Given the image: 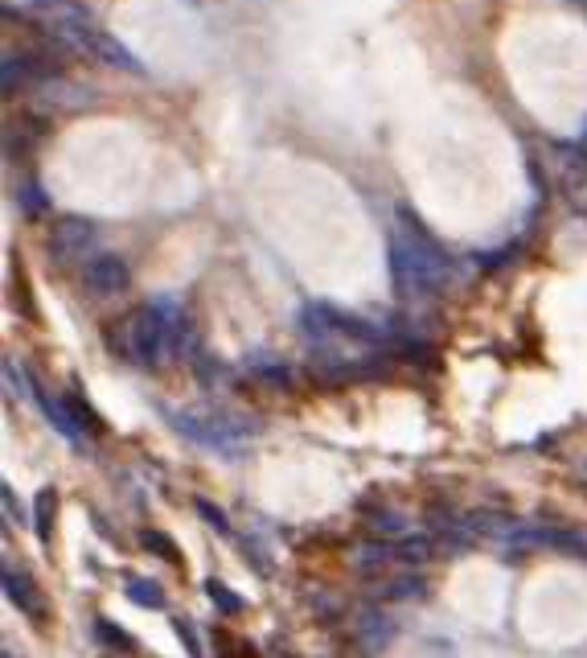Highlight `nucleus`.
<instances>
[{"label":"nucleus","mask_w":587,"mask_h":658,"mask_svg":"<svg viewBox=\"0 0 587 658\" xmlns=\"http://www.w3.org/2000/svg\"><path fill=\"white\" fill-rule=\"evenodd\" d=\"M390 276L407 301H428L448 284V251L407 206L399 210L390 234Z\"/></svg>","instance_id":"f257e3e1"},{"label":"nucleus","mask_w":587,"mask_h":658,"mask_svg":"<svg viewBox=\"0 0 587 658\" xmlns=\"http://www.w3.org/2000/svg\"><path fill=\"white\" fill-rule=\"evenodd\" d=\"M172 428L186 440H193V445H201V449H210V453L218 457H239L247 440H255L259 432H263V425H259L255 416L210 408V404L172 411Z\"/></svg>","instance_id":"f03ea898"},{"label":"nucleus","mask_w":587,"mask_h":658,"mask_svg":"<svg viewBox=\"0 0 587 658\" xmlns=\"http://www.w3.org/2000/svg\"><path fill=\"white\" fill-rule=\"evenodd\" d=\"M551 181L575 215H587V148L579 140L551 148Z\"/></svg>","instance_id":"7ed1b4c3"},{"label":"nucleus","mask_w":587,"mask_h":658,"mask_svg":"<svg viewBox=\"0 0 587 658\" xmlns=\"http://www.w3.org/2000/svg\"><path fill=\"white\" fill-rule=\"evenodd\" d=\"M95 243H99V227L91 219H83V215H66V219H57L50 227V255L62 268H78V263L95 260L91 255Z\"/></svg>","instance_id":"20e7f679"},{"label":"nucleus","mask_w":587,"mask_h":658,"mask_svg":"<svg viewBox=\"0 0 587 658\" xmlns=\"http://www.w3.org/2000/svg\"><path fill=\"white\" fill-rule=\"evenodd\" d=\"M132 284V272L128 263L112 255V251H99L95 260L83 263V289L91 296H99V301H112V296H124Z\"/></svg>","instance_id":"39448f33"},{"label":"nucleus","mask_w":587,"mask_h":658,"mask_svg":"<svg viewBox=\"0 0 587 658\" xmlns=\"http://www.w3.org/2000/svg\"><path fill=\"white\" fill-rule=\"evenodd\" d=\"M86 54L95 62H103V66H112V71H128V74H144V66L136 59H132V50L119 38H112V33H95L91 38V45H86Z\"/></svg>","instance_id":"423d86ee"},{"label":"nucleus","mask_w":587,"mask_h":658,"mask_svg":"<svg viewBox=\"0 0 587 658\" xmlns=\"http://www.w3.org/2000/svg\"><path fill=\"white\" fill-rule=\"evenodd\" d=\"M4 597L13 600L21 614H29V617H42V609H45V600H42V593H38V585L29 581V576H21V572H4Z\"/></svg>","instance_id":"0eeeda50"},{"label":"nucleus","mask_w":587,"mask_h":658,"mask_svg":"<svg viewBox=\"0 0 587 658\" xmlns=\"http://www.w3.org/2000/svg\"><path fill=\"white\" fill-rule=\"evenodd\" d=\"M358 643L361 650H387L395 643V622L387 614H361L358 617Z\"/></svg>","instance_id":"6e6552de"},{"label":"nucleus","mask_w":587,"mask_h":658,"mask_svg":"<svg viewBox=\"0 0 587 658\" xmlns=\"http://www.w3.org/2000/svg\"><path fill=\"white\" fill-rule=\"evenodd\" d=\"M54 514H57V490L45 485V490H38V498H33V531H38L42 543H50V535H54Z\"/></svg>","instance_id":"1a4fd4ad"},{"label":"nucleus","mask_w":587,"mask_h":658,"mask_svg":"<svg viewBox=\"0 0 587 658\" xmlns=\"http://www.w3.org/2000/svg\"><path fill=\"white\" fill-rule=\"evenodd\" d=\"M17 206H21V215H29V219H42L45 210H50V190L38 186V181H21L17 186Z\"/></svg>","instance_id":"9d476101"},{"label":"nucleus","mask_w":587,"mask_h":658,"mask_svg":"<svg viewBox=\"0 0 587 658\" xmlns=\"http://www.w3.org/2000/svg\"><path fill=\"white\" fill-rule=\"evenodd\" d=\"M206 597L214 600V605H218V609H222L227 617H239V614L247 609V600L239 597V593H230V588L222 585V581H214V576L206 581Z\"/></svg>","instance_id":"9b49d317"},{"label":"nucleus","mask_w":587,"mask_h":658,"mask_svg":"<svg viewBox=\"0 0 587 658\" xmlns=\"http://www.w3.org/2000/svg\"><path fill=\"white\" fill-rule=\"evenodd\" d=\"M395 556L407 560V564H428V560H431V540H428V535H402V540L395 543Z\"/></svg>","instance_id":"f8f14e48"},{"label":"nucleus","mask_w":587,"mask_h":658,"mask_svg":"<svg viewBox=\"0 0 587 658\" xmlns=\"http://www.w3.org/2000/svg\"><path fill=\"white\" fill-rule=\"evenodd\" d=\"M140 543L153 552V556L169 560V564H181V552H177V543H172L165 531H153V526H148V531H140Z\"/></svg>","instance_id":"ddd939ff"},{"label":"nucleus","mask_w":587,"mask_h":658,"mask_svg":"<svg viewBox=\"0 0 587 658\" xmlns=\"http://www.w3.org/2000/svg\"><path fill=\"white\" fill-rule=\"evenodd\" d=\"M128 600L148 605V609H165V588L157 581H128Z\"/></svg>","instance_id":"4468645a"},{"label":"nucleus","mask_w":587,"mask_h":658,"mask_svg":"<svg viewBox=\"0 0 587 658\" xmlns=\"http://www.w3.org/2000/svg\"><path fill=\"white\" fill-rule=\"evenodd\" d=\"M66 408H71V416L78 420V428H83V432H103L99 416L91 411V404H86V399H78V395H66Z\"/></svg>","instance_id":"2eb2a0df"},{"label":"nucleus","mask_w":587,"mask_h":658,"mask_svg":"<svg viewBox=\"0 0 587 658\" xmlns=\"http://www.w3.org/2000/svg\"><path fill=\"white\" fill-rule=\"evenodd\" d=\"M193 506H198V514H201V519H206V523H210V526H214L218 535H227V531H230L227 514L218 511V506H214V502H210V498H193Z\"/></svg>","instance_id":"dca6fc26"},{"label":"nucleus","mask_w":587,"mask_h":658,"mask_svg":"<svg viewBox=\"0 0 587 658\" xmlns=\"http://www.w3.org/2000/svg\"><path fill=\"white\" fill-rule=\"evenodd\" d=\"M390 556H395L390 547H382V543H370V547H361V552H358V564H361V568H382Z\"/></svg>","instance_id":"f3484780"},{"label":"nucleus","mask_w":587,"mask_h":658,"mask_svg":"<svg viewBox=\"0 0 587 658\" xmlns=\"http://www.w3.org/2000/svg\"><path fill=\"white\" fill-rule=\"evenodd\" d=\"M172 629H177V634H181V643H186L189 658H201V646H198V638H193V629H189V622H186V617H172Z\"/></svg>","instance_id":"a211bd4d"},{"label":"nucleus","mask_w":587,"mask_h":658,"mask_svg":"<svg viewBox=\"0 0 587 658\" xmlns=\"http://www.w3.org/2000/svg\"><path fill=\"white\" fill-rule=\"evenodd\" d=\"M99 634H103V638H115V643L124 646V650H132V638L119 626H112V622H99Z\"/></svg>","instance_id":"6ab92c4d"},{"label":"nucleus","mask_w":587,"mask_h":658,"mask_svg":"<svg viewBox=\"0 0 587 658\" xmlns=\"http://www.w3.org/2000/svg\"><path fill=\"white\" fill-rule=\"evenodd\" d=\"M0 498H4V514H9V519H21V506H17V498H13V485L9 482L0 485Z\"/></svg>","instance_id":"aec40b11"},{"label":"nucleus","mask_w":587,"mask_h":658,"mask_svg":"<svg viewBox=\"0 0 587 658\" xmlns=\"http://www.w3.org/2000/svg\"><path fill=\"white\" fill-rule=\"evenodd\" d=\"M374 526H378V531H402V519H395V514H378Z\"/></svg>","instance_id":"412c9836"},{"label":"nucleus","mask_w":587,"mask_h":658,"mask_svg":"<svg viewBox=\"0 0 587 658\" xmlns=\"http://www.w3.org/2000/svg\"><path fill=\"white\" fill-rule=\"evenodd\" d=\"M4 658H9V655H4Z\"/></svg>","instance_id":"4be33fe9"}]
</instances>
